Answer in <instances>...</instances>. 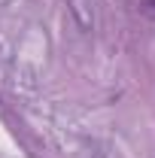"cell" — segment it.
Returning <instances> with one entry per match:
<instances>
[]
</instances>
